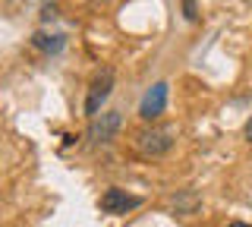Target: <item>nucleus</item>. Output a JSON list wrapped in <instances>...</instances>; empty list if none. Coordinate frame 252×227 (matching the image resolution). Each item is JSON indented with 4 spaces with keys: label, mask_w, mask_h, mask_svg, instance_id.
I'll return each mask as SVG.
<instances>
[{
    "label": "nucleus",
    "mask_w": 252,
    "mask_h": 227,
    "mask_svg": "<svg viewBox=\"0 0 252 227\" xmlns=\"http://www.w3.org/2000/svg\"><path fill=\"white\" fill-rule=\"evenodd\" d=\"M167 92H170V85L167 82H155L152 89L145 92V98H142V104H139V117L142 120H158V117L164 114V107H167Z\"/></svg>",
    "instance_id": "39448f33"
},
{
    "label": "nucleus",
    "mask_w": 252,
    "mask_h": 227,
    "mask_svg": "<svg viewBox=\"0 0 252 227\" xmlns=\"http://www.w3.org/2000/svg\"><path fill=\"white\" fill-rule=\"evenodd\" d=\"M41 19H44V22L57 19V6H54V3H44V10H41Z\"/></svg>",
    "instance_id": "1a4fd4ad"
},
{
    "label": "nucleus",
    "mask_w": 252,
    "mask_h": 227,
    "mask_svg": "<svg viewBox=\"0 0 252 227\" xmlns=\"http://www.w3.org/2000/svg\"><path fill=\"white\" fill-rule=\"evenodd\" d=\"M243 136H246V142L252 145V117L246 120V127H243Z\"/></svg>",
    "instance_id": "9d476101"
},
{
    "label": "nucleus",
    "mask_w": 252,
    "mask_h": 227,
    "mask_svg": "<svg viewBox=\"0 0 252 227\" xmlns=\"http://www.w3.org/2000/svg\"><path fill=\"white\" fill-rule=\"evenodd\" d=\"M110 92H114V69L104 66L98 76L92 79L89 92H85V117H98L101 104L110 98Z\"/></svg>",
    "instance_id": "f03ea898"
},
{
    "label": "nucleus",
    "mask_w": 252,
    "mask_h": 227,
    "mask_svg": "<svg viewBox=\"0 0 252 227\" xmlns=\"http://www.w3.org/2000/svg\"><path fill=\"white\" fill-rule=\"evenodd\" d=\"M132 145H136V152L145 155V158H161V155H167L173 148V132L167 127H148V130L136 132Z\"/></svg>",
    "instance_id": "f257e3e1"
},
{
    "label": "nucleus",
    "mask_w": 252,
    "mask_h": 227,
    "mask_svg": "<svg viewBox=\"0 0 252 227\" xmlns=\"http://www.w3.org/2000/svg\"><path fill=\"white\" fill-rule=\"evenodd\" d=\"M246 3H249V6H252V0H246Z\"/></svg>",
    "instance_id": "f8f14e48"
},
{
    "label": "nucleus",
    "mask_w": 252,
    "mask_h": 227,
    "mask_svg": "<svg viewBox=\"0 0 252 227\" xmlns=\"http://www.w3.org/2000/svg\"><path fill=\"white\" fill-rule=\"evenodd\" d=\"M227 227H252V224H243V221H233V224H227Z\"/></svg>",
    "instance_id": "9b49d317"
},
{
    "label": "nucleus",
    "mask_w": 252,
    "mask_h": 227,
    "mask_svg": "<svg viewBox=\"0 0 252 227\" xmlns=\"http://www.w3.org/2000/svg\"><path fill=\"white\" fill-rule=\"evenodd\" d=\"M139 205H142L139 195H129L126 190H120V186H110V190H104V195L98 199V208L104 211V215H126V211H132Z\"/></svg>",
    "instance_id": "20e7f679"
},
{
    "label": "nucleus",
    "mask_w": 252,
    "mask_h": 227,
    "mask_svg": "<svg viewBox=\"0 0 252 227\" xmlns=\"http://www.w3.org/2000/svg\"><path fill=\"white\" fill-rule=\"evenodd\" d=\"M123 127V117L120 111H107V114H98L92 117V127H89V139L94 145H107L117 139V132H120Z\"/></svg>",
    "instance_id": "7ed1b4c3"
},
{
    "label": "nucleus",
    "mask_w": 252,
    "mask_h": 227,
    "mask_svg": "<svg viewBox=\"0 0 252 227\" xmlns=\"http://www.w3.org/2000/svg\"><path fill=\"white\" fill-rule=\"evenodd\" d=\"M63 44H66L63 35H47V32H35V35H32V48H38L44 54H60Z\"/></svg>",
    "instance_id": "423d86ee"
},
{
    "label": "nucleus",
    "mask_w": 252,
    "mask_h": 227,
    "mask_svg": "<svg viewBox=\"0 0 252 227\" xmlns=\"http://www.w3.org/2000/svg\"><path fill=\"white\" fill-rule=\"evenodd\" d=\"M170 205L177 215H195V208H199V195H195L192 190H183V193H177L170 199Z\"/></svg>",
    "instance_id": "0eeeda50"
},
{
    "label": "nucleus",
    "mask_w": 252,
    "mask_h": 227,
    "mask_svg": "<svg viewBox=\"0 0 252 227\" xmlns=\"http://www.w3.org/2000/svg\"><path fill=\"white\" fill-rule=\"evenodd\" d=\"M183 16H186L189 22H195V19H199V10H195V0H183Z\"/></svg>",
    "instance_id": "6e6552de"
}]
</instances>
